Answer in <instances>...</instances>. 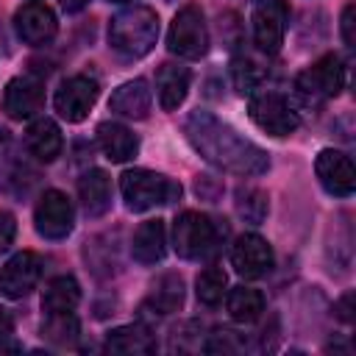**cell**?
I'll use <instances>...</instances> for the list:
<instances>
[{
    "label": "cell",
    "mask_w": 356,
    "mask_h": 356,
    "mask_svg": "<svg viewBox=\"0 0 356 356\" xmlns=\"http://www.w3.org/2000/svg\"><path fill=\"white\" fill-rule=\"evenodd\" d=\"M189 145L217 170L234 175H261L270 167V156L250 139H245L236 128L217 120L211 111L195 108L184 122Z\"/></svg>",
    "instance_id": "1"
},
{
    "label": "cell",
    "mask_w": 356,
    "mask_h": 356,
    "mask_svg": "<svg viewBox=\"0 0 356 356\" xmlns=\"http://www.w3.org/2000/svg\"><path fill=\"white\" fill-rule=\"evenodd\" d=\"M159 39V14L147 6H131L108 19V44L125 58H142Z\"/></svg>",
    "instance_id": "2"
},
{
    "label": "cell",
    "mask_w": 356,
    "mask_h": 356,
    "mask_svg": "<svg viewBox=\"0 0 356 356\" xmlns=\"http://www.w3.org/2000/svg\"><path fill=\"white\" fill-rule=\"evenodd\" d=\"M120 192L131 211H147L156 206L175 203L181 197V184L161 172L136 167V170H125L120 175Z\"/></svg>",
    "instance_id": "3"
},
{
    "label": "cell",
    "mask_w": 356,
    "mask_h": 356,
    "mask_svg": "<svg viewBox=\"0 0 356 356\" xmlns=\"http://www.w3.org/2000/svg\"><path fill=\"white\" fill-rule=\"evenodd\" d=\"M295 89L309 103H323V100L337 97L345 89V64H342V58L337 53H325L323 58H317L314 64H309L306 70L298 72Z\"/></svg>",
    "instance_id": "4"
},
{
    "label": "cell",
    "mask_w": 356,
    "mask_h": 356,
    "mask_svg": "<svg viewBox=\"0 0 356 356\" xmlns=\"http://www.w3.org/2000/svg\"><path fill=\"white\" fill-rule=\"evenodd\" d=\"M167 47L181 58H200L209 50V28L203 8L197 3H186L172 17L167 31Z\"/></svg>",
    "instance_id": "5"
},
{
    "label": "cell",
    "mask_w": 356,
    "mask_h": 356,
    "mask_svg": "<svg viewBox=\"0 0 356 356\" xmlns=\"http://www.w3.org/2000/svg\"><path fill=\"white\" fill-rule=\"evenodd\" d=\"M172 248L181 259L197 261L214 253L217 248V228L214 222L200 211H184L178 214L172 225Z\"/></svg>",
    "instance_id": "6"
},
{
    "label": "cell",
    "mask_w": 356,
    "mask_h": 356,
    "mask_svg": "<svg viewBox=\"0 0 356 356\" xmlns=\"http://www.w3.org/2000/svg\"><path fill=\"white\" fill-rule=\"evenodd\" d=\"M248 111H250V120L270 136H289L300 125L298 111L278 92H253Z\"/></svg>",
    "instance_id": "7"
},
{
    "label": "cell",
    "mask_w": 356,
    "mask_h": 356,
    "mask_svg": "<svg viewBox=\"0 0 356 356\" xmlns=\"http://www.w3.org/2000/svg\"><path fill=\"white\" fill-rule=\"evenodd\" d=\"M97 95H100V83L95 78H89V75H70L56 89L53 106H56L61 120L81 122V120L89 117L92 106L97 103Z\"/></svg>",
    "instance_id": "8"
},
{
    "label": "cell",
    "mask_w": 356,
    "mask_h": 356,
    "mask_svg": "<svg viewBox=\"0 0 356 356\" xmlns=\"http://www.w3.org/2000/svg\"><path fill=\"white\" fill-rule=\"evenodd\" d=\"M33 225L44 239H64L75 225V211L70 197L58 189H47L33 209Z\"/></svg>",
    "instance_id": "9"
},
{
    "label": "cell",
    "mask_w": 356,
    "mask_h": 356,
    "mask_svg": "<svg viewBox=\"0 0 356 356\" xmlns=\"http://www.w3.org/2000/svg\"><path fill=\"white\" fill-rule=\"evenodd\" d=\"M314 172L323 184V189L334 197H350L356 189V170L348 153L325 147L314 159Z\"/></svg>",
    "instance_id": "10"
},
{
    "label": "cell",
    "mask_w": 356,
    "mask_h": 356,
    "mask_svg": "<svg viewBox=\"0 0 356 356\" xmlns=\"http://www.w3.org/2000/svg\"><path fill=\"white\" fill-rule=\"evenodd\" d=\"M42 278V256L33 250H22L11 256L0 270V292L6 298H25L36 289Z\"/></svg>",
    "instance_id": "11"
},
{
    "label": "cell",
    "mask_w": 356,
    "mask_h": 356,
    "mask_svg": "<svg viewBox=\"0 0 356 356\" xmlns=\"http://www.w3.org/2000/svg\"><path fill=\"white\" fill-rule=\"evenodd\" d=\"M14 31H17V36H19L25 44L39 47V44H47V42L56 36L58 19H56L53 8L44 6L42 0H28V3H22V6L17 8V14H14Z\"/></svg>",
    "instance_id": "12"
},
{
    "label": "cell",
    "mask_w": 356,
    "mask_h": 356,
    "mask_svg": "<svg viewBox=\"0 0 356 356\" xmlns=\"http://www.w3.org/2000/svg\"><path fill=\"white\" fill-rule=\"evenodd\" d=\"M231 267L242 278H261L273 270V248L259 234H242L231 248Z\"/></svg>",
    "instance_id": "13"
},
{
    "label": "cell",
    "mask_w": 356,
    "mask_h": 356,
    "mask_svg": "<svg viewBox=\"0 0 356 356\" xmlns=\"http://www.w3.org/2000/svg\"><path fill=\"white\" fill-rule=\"evenodd\" d=\"M44 103V83L33 75H17L6 83L3 111L11 120H31Z\"/></svg>",
    "instance_id": "14"
},
{
    "label": "cell",
    "mask_w": 356,
    "mask_h": 356,
    "mask_svg": "<svg viewBox=\"0 0 356 356\" xmlns=\"http://www.w3.org/2000/svg\"><path fill=\"white\" fill-rule=\"evenodd\" d=\"M286 6H253V44L264 56H275L284 44V31H286Z\"/></svg>",
    "instance_id": "15"
},
{
    "label": "cell",
    "mask_w": 356,
    "mask_h": 356,
    "mask_svg": "<svg viewBox=\"0 0 356 356\" xmlns=\"http://www.w3.org/2000/svg\"><path fill=\"white\" fill-rule=\"evenodd\" d=\"M150 86L145 78H134V81H125L122 86L114 89V95L108 97V108L120 117H128V120H145L147 111H150Z\"/></svg>",
    "instance_id": "16"
},
{
    "label": "cell",
    "mask_w": 356,
    "mask_h": 356,
    "mask_svg": "<svg viewBox=\"0 0 356 356\" xmlns=\"http://www.w3.org/2000/svg\"><path fill=\"white\" fill-rule=\"evenodd\" d=\"M78 197L86 217H103L111 209V178L92 167L78 178Z\"/></svg>",
    "instance_id": "17"
},
{
    "label": "cell",
    "mask_w": 356,
    "mask_h": 356,
    "mask_svg": "<svg viewBox=\"0 0 356 356\" xmlns=\"http://www.w3.org/2000/svg\"><path fill=\"white\" fill-rule=\"evenodd\" d=\"M189 81H192V72L181 64H161L159 72H156V92H159V106L164 111H175L184 100H186V92H189Z\"/></svg>",
    "instance_id": "18"
},
{
    "label": "cell",
    "mask_w": 356,
    "mask_h": 356,
    "mask_svg": "<svg viewBox=\"0 0 356 356\" xmlns=\"http://www.w3.org/2000/svg\"><path fill=\"white\" fill-rule=\"evenodd\" d=\"M181 303H184V278L178 273H164L150 286V295L145 298L142 312H150L156 317H164V314L178 312Z\"/></svg>",
    "instance_id": "19"
},
{
    "label": "cell",
    "mask_w": 356,
    "mask_h": 356,
    "mask_svg": "<svg viewBox=\"0 0 356 356\" xmlns=\"http://www.w3.org/2000/svg\"><path fill=\"white\" fill-rule=\"evenodd\" d=\"M167 250V228L164 220H145L131 242V253L139 264H156L164 259Z\"/></svg>",
    "instance_id": "20"
},
{
    "label": "cell",
    "mask_w": 356,
    "mask_h": 356,
    "mask_svg": "<svg viewBox=\"0 0 356 356\" xmlns=\"http://www.w3.org/2000/svg\"><path fill=\"white\" fill-rule=\"evenodd\" d=\"M25 145H28V150H31L33 159H39V161L47 164V161H56L58 159V153L64 147V139H61L58 125L50 117H39V120L31 122V128L25 134Z\"/></svg>",
    "instance_id": "21"
},
{
    "label": "cell",
    "mask_w": 356,
    "mask_h": 356,
    "mask_svg": "<svg viewBox=\"0 0 356 356\" xmlns=\"http://www.w3.org/2000/svg\"><path fill=\"white\" fill-rule=\"evenodd\" d=\"M97 145H100V150L106 153V159L108 161H128V159H134L136 156V150H139V139H136V134H131L125 125H120V122H100L97 125Z\"/></svg>",
    "instance_id": "22"
},
{
    "label": "cell",
    "mask_w": 356,
    "mask_h": 356,
    "mask_svg": "<svg viewBox=\"0 0 356 356\" xmlns=\"http://www.w3.org/2000/svg\"><path fill=\"white\" fill-rule=\"evenodd\" d=\"M81 300V286L72 275H56L44 292H42V309L47 314H61V312H72Z\"/></svg>",
    "instance_id": "23"
},
{
    "label": "cell",
    "mask_w": 356,
    "mask_h": 356,
    "mask_svg": "<svg viewBox=\"0 0 356 356\" xmlns=\"http://www.w3.org/2000/svg\"><path fill=\"white\" fill-rule=\"evenodd\" d=\"M106 350H111V353H153L156 342L142 325H122V328L108 331Z\"/></svg>",
    "instance_id": "24"
},
{
    "label": "cell",
    "mask_w": 356,
    "mask_h": 356,
    "mask_svg": "<svg viewBox=\"0 0 356 356\" xmlns=\"http://www.w3.org/2000/svg\"><path fill=\"white\" fill-rule=\"evenodd\" d=\"M264 312V295L253 286H234L228 292V314L236 323H256Z\"/></svg>",
    "instance_id": "25"
},
{
    "label": "cell",
    "mask_w": 356,
    "mask_h": 356,
    "mask_svg": "<svg viewBox=\"0 0 356 356\" xmlns=\"http://www.w3.org/2000/svg\"><path fill=\"white\" fill-rule=\"evenodd\" d=\"M261 81H264V67L253 56H248V53L234 56V61H231V83H234V89L239 95H253L261 86Z\"/></svg>",
    "instance_id": "26"
},
{
    "label": "cell",
    "mask_w": 356,
    "mask_h": 356,
    "mask_svg": "<svg viewBox=\"0 0 356 356\" xmlns=\"http://www.w3.org/2000/svg\"><path fill=\"white\" fill-rule=\"evenodd\" d=\"M225 286H228V278L220 267H206L195 278V292H197V300L203 306H217L225 295Z\"/></svg>",
    "instance_id": "27"
},
{
    "label": "cell",
    "mask_w": 356,
    "mask_h": 356,
    "mask_svg": "<svg viewBox=\"0 0 356 356\" xmlns=\"http://www.w3.org/2000/svg\"><path fill=\"white\" fill-rule=\"evenodd\" d=\"M42 337L56 345H72L78 339V320L72 317V312L47 314V320L42 323Z\"/></svg>",
    "instance_id": "28"
},
{
    "label": "cell",
    "mask_w": 356,
    "mask_h": 356,
    "mask_svg": "<svg viewBox=\"0 0 356 356\" xmlns=\"http://www.w3.org/2000/svg\"><path fill=\"white\" fill-rule=\"evenodd\" d=\"M236 211L248 222H261L267 214V195L261 189H253V186L236 189Z\"/></svg>",
    "instance_id": "29"
},
{
    "label": "cell",
    "mask_w": 356,
    "mask_h": 356,
    "mask_svg": "<svg viewBox=\"0 0 356 356\" xmlns=\"http://www.w3.org/2000/svg\"><path fill=\"white\" fill-rule=\"evenodd\" d=\"M242 342L236 339L234 331H214V337L206 342V350L209 353H217V350H239Z\"/></svg>",
    "instance_id": "30"
},
{
    "label": "cell",
    "mask_w": 356,
    "mask_h": 356,
    "mask_svg": "<svg viewBox=\"0 0 356 356\" xmlns=\"http://www.w3.org/2000/svg\"><path fill=\"white\" fill-rule=\"evenodd\" d=\"M14 236H17V220H14L11 211H3L0 209V253H6L11 248Z\"/></svg>",
    "instance_id": "31"
},
{
    "label": "cell",
    "mask_w": 356,
    "mask_h": 356,
    "mask_svg": "<svg viewBox=\"0 0 356 356\" xmlns=\"http://www.w3.org/2000/svg\"><path fill=\"white\" fill-rule=\"evenodd\" d=\"M353 14H356V6L353 3H348L345 8H342V39H345V44L348 47H356V36H353Z\"/></svg>",
    "instance_id": "32"
},
{
    "label": "cell",
    "mask_w": 356,
    "mask_h": 356,
    "mask_svg": "<svg viewBox=\"0 0 356 356\" xmlns=\"http://www.w3.org/2000/svg\"><path fill=\"white\" fill-rule=\"evenodd\" d=\"M353 292H345L339 300H337V317L345 320V323H353Z\"/></svg>",
    "instance_id": "33"
},
{
    "label": "cell",
    "mask_w": 356,
    "mask_h": 356,
    "mask_svg": "<svg viewBox=\"0 0 356 356\" xmlns=\"http://www.w3.org/2000/svg\"><path fill=\"white\" fill-rule=\"evenodd\" d=\"M14 334V320H11V314L0 306V350H6V339Z\"/></svg>",
    "instance_id": "34"
},
{
    "label": "cell",
    "mask_w": 356,
    "mask_h": 356,
    "mask_svg": "<svg viewBox=\"0 0 356 356\" xmlns=\"http://www.w3.org/2000/svg\"><path fill=\"white\" fill-rule=\"evenodd\" d=\"M86 3H89V0H61V8L70 11V14H75V11H81Z\"/></svg>",
    "instance_id": "35"
},
{
    "label": "cell",
    "mask_w": 356,
    "mask_h": 356,
    "mask_svg": "<svg viewBox=\"0 0 356 356\" xmlns=\"http://www.w3.org/2000/svg\"><path fill=\"white\" fill-rule=\"evenodd\" d=\"M253 6H286V0H253Z\"/></svg>",
    "instance_id": "36"
},
{
    "label": "cell",
    "mask_w": 356,
    "mask_h": 356,
    "mask_svg": "<svg viewBox=\"0 0 356 356\" xmlns=\"http://www.w3.org/2000/svg\"><path fill=\"white\" fill-rule=\"evenodd\" d=\"M111 3H131V0H111Z\"/></svg>",
    "instance_id": "37"
}]
</instances>
